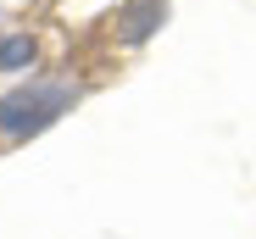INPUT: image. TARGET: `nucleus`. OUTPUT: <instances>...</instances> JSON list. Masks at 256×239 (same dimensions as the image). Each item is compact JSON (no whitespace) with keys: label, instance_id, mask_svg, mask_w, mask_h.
<instances>
[{"label":"nucleus","instance_id":"f257e3e1","mask_svg":"<svg viewBox=\"0 0 256 239\" xmlns=\"http://www.w3.org/2000/svg\"><path fill=\"white\" fill-rule=\"evenodd\" d=\"M78 100H84V89L72 78H22V84H12L0 95V139L28 145L39 134H50Z\"/></svg>","mask_w":256,"mask_h":239},{"label":"nucleus","instance_id":"f03ea898","mask_svg":"<svg viewBox=\"0 0 256 239\" xmlns=\"http://www.w3.org/2000/svg\"><path fill=\"white\" fill-rule=\"evenodd\" d=\"M162 17H167V0H134V6H128L122 11V39H128V45H145V39L162 28Z\"/></svg>","mask_w":256,"mask_h":239},{"label":"nucleus","instance_id":"7ed1b4c3","mask_svg":"<svg viewBox=\"0 0 256 239\" xmlns=\"http://www.w3.org/2000/svg\"><path fill=\"white\" fill-rule=\"evenodd\" d=\"M34 61H39L34 33H0V72H28Z\"/></svg>","mask_w":256,"mask_h":239}]
</instances>
